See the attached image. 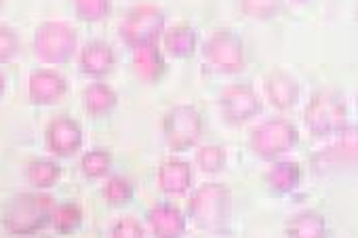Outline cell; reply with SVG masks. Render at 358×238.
<instances>
[{
  "label": "cell",
  "mask_w": 358,
  "mask_h": 238,
  "mask_svg": "<svg viewBox=\"0 0 358 238\" xmlns=\"http://www.w3.org/2000/svg\"><path fill=\"white\" fill-rule=\"evenodd\" d=\"M53 225L57 232H74L80 221H83V209L76 204V202H66V204H59L55 206L53 211Z\"/></svg>",
  "instance_id": "4316f807"
},
{
  "label": "cell",
  "mask_w": 358,
  "mask_h": 238,
  "mask_svg": "<svg viewBox=\"0 0 358 238\" xmlns=\"http://www.w3.org/2000/svg\"><path fill=\"white\" fill-rule=\"evenodd\" d=\"M205 131L203 114L196 106L177 104L162 116V135L173 152H186L194 148Z\"/></svg>",
  "instance_id": "3957f363"
},
{
  "label": "cell",
  "mask_w": 358,
  "mask_h": 238,
  "mask_svg": "<svg viewBox=\"0 0 358 238\" xmlns=\"http://www.w3.org/2000/svg\"><path fill=\"white\" fill-rule=\"evenodd\" d=\"M20 51V36L13 28L0 26V64L13 59Z\"/></svg>",
  "instance_id": "f1b7e54d"
},
{
  "label": "cell",
  "mask_w": 358,
  "mask_h": 238,
  "mask_svg": "<svg viewBox=\"0 0 358 238\" xmlns=\"http://www.w3.org/2000/svg\"><path fill=\"white\" fill-rule=\"evenodd\" d=\"M5 91H7V78H5V74H3V72H0V99H3Z\"/></svg>",
  "instance_id": "4dcf8cb0"
},
{
  "label": "cell",
  "mask_w": 358,
  "mask_h": 238,
  "mask_svg": "<svg viewBox=\"0 0 358 238\" xmlns=\"http://www.w3.org/2000/svg\"><path fill=\"white\" fill-rule=\"evenodd\" d=\"M264 93H266V99L280 112L293 110L301 99V87L297 78L282 68H274L266 74Z\"/></svg>",
  "instance_id": "7c38bea8"
},
{
  "label": "cell",
  "mask_w": 358,
  "mask_h": 238,
  "mask_svg": "<svg viewBox=\"0 0 358 238\" xmlns=\"http://www.w3.org/2000/svg\"><path fill=\"white\" fill-rule=\"evenodd\" d=\"M228 162V154L222 146L217 144H209V146H203L199 148L196 152V164L201 171L205 173H217L226 167Z\"/></svg>",
  "instance_id": "d4e9b609"
},
{
  "label": "cell",
  "mask_w": 358,
  "mask_h": 238,
  "mask_svg": "<svg viewBox=\"0 0 358 238\" xmlns=\"http://www.w3.org/2000/svg\"><path fill=\"white\" fill-rule=\"evenodd\" d=\"M116 104H118V95L106 83H93L83 91V106H85V112L91 116H103L112 112Z\"/></svg>",
  "instance_id": "44dd1931"
},
{
  "label": "cell",
  "mask_w": 358,
  "mask_h": 238,
  "mask_svg": "<svg viewBox=\"0 0 358 238\" xmlns=\"http://www.w3.org/2000/svg\"><path fill=\"white\" fill-rule=\"evenodd\" d=\"M162 49L175 59H190L199 47V34L190 24H175L162 32Z\"/></svg>",
  "instance_id": "2e32d148"
},
{
  "label": "cell",
  "mask_w": 358,
  "mask_h": 238,
  "mask_svg": "<svg viewBox=\"0 0 358 238\" xmlns=\"http://www.w3.org/2000/svg\"><path fill=\"white\" fill-rule=\"evenodd\" d=\"M287 236H297V238H316L327 234V217L316 211V209H306L295 213L287 225H285Z\"/></svg>",
  "instance_id": "ffe728a7"
},
{
  "label": "cell",
  "mask_w": 358,
  "mask_h": 238,
  "mask_svg": "<svg viewBox=\"0 0 358 238\" xmlns=\"http://www.w3.org/2000/svg\"><path fill=\"white\" fill-rule=\"evenodd\" d=\"M47 148L55 156H72L83 148V127L68 114H59L49 120L45 129Z\"/></svg>",
  "instance_id": "30bf717a"
},
{
  "label": "cell",
  "mask_w": 358,
  "mask_h": 238,
  "mask_svg": "<svg viewBox=\"0 0 358 238\" xmlns=\"http://www.w3.org/2000/svg\"><path fill=\"white\" fill-rule=\"evenodd\" d=\"M78 66L87 76H95L101 78L106 74L112 72V68L116 66V55L114 49L103 43V41H91L87 43L80 53H78Z\"/></svg>",
  "instance_id": "9a60e30c"
},
{
  "label": "cell",
  "mask_w": 358,
  "mask_h": 238,
  "mask_svg": "<svg viewBox=\"0 0 358 238\" xmlns=\"http://www.w3.org/2000/svg\"><path fill=\"white\" fill-rule=\"evenodd\" d=\"M112 152L108 148H95L91 152H85L80 158V171L85 177L89 179H99L103 175H108L110 167H112Z\"/></svg>",
  "instance_id": "603a6c76"
},
{
  "label": "cell",
  "mask_w": 358,
  "mask_h": 238,
  "mask_svg": "<svg viewBox=\"0 0 358 238\" xmlns=\"http://www.w3.org/2000/svg\"><path fill=\"white\" fill-rule=\"evenodd\" d=\"M303 177V169L295 160H276L266 171V186L274 194H289L293 192Z\"/></svg>",
  "instance_id": "ac0fdd59"
},
{
  "label": "cell",
  "mask_w": 358,
  "mask_h": 238,
  "mask_svg": "<svg viewBox=\"0 0 358 238\" xmlns=\"http://www.w3.org/2000/svg\"><path fill=\"white\" fill-rule=\"evenodd\" d=\"M143 225L137 217L133 215H127V217H120L112 227H110V234L112 236H129V238H135V236H143Z\"/></svg>",
  "instance_id": "f546056e"
},
{
  "label": "cell",
  "mask_w": 358,
  "mask_h": 238,
  "mask_svg": "<svg viewBox=\"0 0 358 238\" xmlns=\"http://www.w3.org/2000/svg\"><path fill=\"white\" fill-rule=\"evenodd\" d=\"M299 144V129L287 118H270L249 133V148L266 160H274Z\"/></svg>",
  "instance_id": "5b68a950"
},
{
  "label": "cell",
  "mask_w": 358,
  "mask_h": 238,
  "mask_svg": "<svg viewBox=\"0 0 358 238\" xmlns=\"http://www.w3.org/2000/svg\"><path fill=\"white\" fill-rule=\"evenodd\" d=\"M68 95V80L51 68L34 70L28 78V97L36 106H55Z\"/></svg>",
  "instance_id": "8fae6325"
},
{
  "label": "cell",
  "mask_w": 358,
  "mask_h": 238,
  "mask_svg": "<svg viewBox=\"0 0 358 238\" xmlns=\"http://www.w3.org/2000/svg\"><path fill=\"white\" fill-rule=\"evenodd\" d=\"M156 179H158V188L164 194H171V196L184 194L192 188V181H194L192 164L179 158H166L160 162Z\"/></svg>",
  "instance_id": "5bb4252c"
},
{
  "label": "cell",
  "mask_w": 358,
  "mask_h": 238,
  "mask_svg": "<svg viewBox=\"0 0 358 238\" xmlns=\"http://www.w3.org/2000/svg\"><path fill=\"white\" fill-rule=\"evenodd\" d=\"M228 211L230 188L224 183H203L192 192L188 200V213L203 230H217L220 225H224Z\"/></svg>",
  "instance_id": "8992f818"
},
{
  "label": "cell",
  "mask_w": 358,
  "mask_h": 238,
  "mask_svg": "<svg viewBox=\"0 0 358 238\" xmlns=\"http://www.w3.org/2000/svg\"><path fill=\"white\" fill-rule=\"evenodd\" d=\"M74 11L83 22H101L112 11V0H72Z\"/></svg>",
  "instance_id": "484cf974"
},
{
  "label": "cell",
  "mask_w": 358,
  "mask_h": 238,
  "mask_svg": "<svg viewBox=\"0 0 358 238\" xmlns=\"http://www.w3.org/2000/svg\"><path fill=\"white\" fill-rule=\"evenodd\" d=\"M220 110L226 122L245 125L262 112V99L249 83H234L220 93Z\"/></svg>",
  "instance_id": "9c48e42d"
},
{
  "label": "cell",
  "mask_w": 358,
  "mask_h": 238,
  "mask_svg": "<svg viewBox=\"0 0 358 238\" xmlns=\"http://www.w3.org/2000/svg\"><path fill=\"white\" fill-rule=\"evenodd\" d=\"M150 230L156 236H182L186 232V217L173 204H156L145 215Z\"/></svg>",
  "instance_id": "e0dca14e"
},
{
  "label": "cell",
  "mask_w": 358,
  "mask_h": 238,
  "mask_svg": "<svg viewBox=\"0 0 358 238\" xmlns=\"http://www.w3.org/2000/svg\"><path fill=\"white\" fill-rule=\"evenodd\" d=\"M32 47L36 57L45 64H68L78 51V32L68 22H43L34 30Z\"/></svg>",
  "instance_id": "7a4b0ae2"
},
{
  "label": "cell",
  "mask_w": 358,
  "mask_h": 238,
  "mask_svg": "<svg viewBox=\"0 0 358 238\" xmlns=\"http://www.w3.org/2000/svg\"><path fill=\"white\" fill-rule=\"evenodd\" d=\"M3 3H5V0H0V9H3Z\"/></svg>",
  "instance_id": "1f68e13d"
},
{
  "label": "cell",
  "mask_w": 358,
  "mask_h": 238,
  "mask_svg": "<svg viewBox=\"0 0 358 238\" xmlns=\"http://www.w3.org/2000/svg\"><path fill=\"white\" fill-rule=\"evenodd\" d=\"M303 122L314 137L337 135L343 127H348V108L339 95L318 91L303 110Z\"/></svg>",
  "instance_id": "277c9868"
},
{
  "label": "cell",
  "mask_w": 358,
  "mask_h": 238,
  "mask_svg": "<svg viewBox=\"0 0 358 238\" xmlns=\"http://www.w3.org/2000/svg\"><path fill=\"white\" fill-rule=\"evenodd\" d=\"M238 3H241V11L257 22L276 18L285 7V0H238Z\"/></svg>",
  "instance_id": "cb8c5ba5"
},
{
  "label": "cell",
  "mask_w": 358,
  "mask_h": 238,
  "mask_svg": "<svg viewBox=\"0 0 358 238\" xmlns=\"http://www.w3.org/2000/svg\"><path fill=\"white\" fill-rule=\"evenodd\" d=\"M103 198L112 206H122L129 204L133 198V186L127 177H110L108 183L103 186Z\"/></svg>",
  "instance_id": "83f0119b"
},
{
  "label": "cell",
  "mask_w": 358,
  "mask_h": 238,
  "mask_svg": "<svg viewBox=\"0 0 358 238\" xmlns=\"http://www.w3.org/2000/svg\"><path fill=\"white\" fill-rule=\"evenodd\" d=\"M322 158L333 164H358V127H343Z\"/></svg>",
  "instance_id": "d6986e66"
},
{
  "label": "cell",
  "mask_w": 358,
  "mask_h": 238,
  "mask_svg": "<svg viewBox=\"0 0 358 238\" xmlns=\"http://www.w3.org/2000/svg\"><path fill=\"white\" fill-rule=\"evenodd\" d=\"M59 177H62V167L53 160H47V158H36V160L28 162V167H26L28 183L38 188V190L55 186L59 181Z\"/></svg>",
  "instance_id": "7402d4cb"
},
{
  "label": "cell",
  "mask_w": 358,
  "mask_h": 238,
  "mask_svg": "<svg viewBox=\"0 0 358 238\" xmlns=\"http://www.w3.org/2000/svg\"><path fill=\"white\" fill-rule=\"evenodd\" d=\"M118 32L131 49L158 43L164 32V13L154 5H137L127 13Z\"/></svg>",
  "instance_id": "ba28073f"
},
{
  "label": "cell",
  "mask_w": 358,
  "mask_h": 238,
  "mask_svg": "<svg viewBox=\"0 0 358 238\" xmlns=\"http://www.w3.org/2000/svg\"><path fill=\"white\" fill-rule=\"evenodd\" d=\"M55 200L45 194H20L0 213V225L9 234H34L53 219Z\"/></svg>",
  "instance_id": "6da1fadb"
},
{
  "label": "cell",
  "mask_w": 358,
  "mask_h": 238,
  "mask_svg": "<svg viewBox=\"0 0 358 238\" xmlns=\"http://www.w3.org/2000/svg\"><path fill=\"white\" fill-rule=\"evenodd\" d=\"M131 68L135 72V76L148 85L158 83L164 72H166V59H164V51L158 47V43H150V45H139L133 47L131 53Z\"/></svg>",
  "instance_id": "4fadbf2b"
},
{
  "label": "cell",
  "mask_w": 358,
  "mask_h": 238,
  "mask_svg": "<svg viewBox=\"0 0 358 238\" xmlns=\"http://www.w3.org/2000/svg\"><path fill=\"white\" fill-rule=\"evenodd\" d=\"M203 55L222 74H238L247 66V53L243 41L232 30H215L203 45Z\"/></svg>",
  "instance_id": "52a82bcc"
}]
</instances>
